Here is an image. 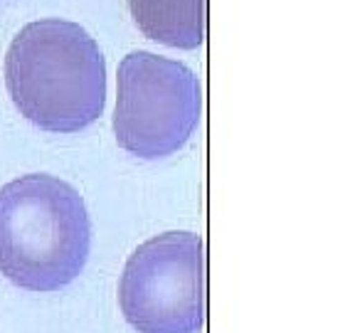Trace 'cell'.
<instances>
[{"label": "cell", "mask_w": 355, "mask_h": 333, "mask_svg": "<svg viewBox=\"0 0 355 333\" xmlns=\"http://www.w3.org/2000/svg\"><path fill=\"white\" fill-rule=\"evenodd\" d=\"M202 92L188 65L148 50L119 62L114 133L126 153L158 161L190 141L200 123Z\"/></svg>", "instance_id": "cell-3"}, {"label": "cell", "mask_w": 355, "mask_h": 333, "mask_svg": "<svg viewBox=\"0 0 355 333\" xmlns=\"http://www.w3.org/2000/svg\"><path fill=\"white\" fill-rule=\"evenodd\" d=\"M92 222L84 198L50 173L0 188V274L25 291L50 294L84 272Z\"/></svg>", "instance_id": "cell-2"}, {"label": "cell", "mask_w": 355, "mask_h": 333, "mask_svg": "<svg viewBox=\"0 0 355 333\" xmlns=\"http://www.w3.org/2000/svg\"><path fill=\"white\" fill-rule=\"evenodd\" d=\"M133 22L153 42L198 50L207 33V0H128Z\"/></svg>", "instance_id": "cell-5"}, {"label": "cell", "mask_w": 355, "mask_h": 333, "mask_svg": "<svg viewBox=\"0 0 355 333\" xmlns=\"http://www.w3.org/2000/svg\"><path fill=\"white\" fill-rule=\"evenodd\" d=\"M119 306L139 333H198L205 323V244L171 230L139 244L119 279Z\"/></svg>", "instance_id": "cell-4"}, {"label": "cell", "mask_w": 355, "mask_h": 333, "mask_svg": "<svg viewBox=\"0 0 355 333\" xmlns=\"http://www.w3.org/2000/svg\"><path fill=\"white\" fill-rule=\"evenodd\" d=\"M6 87L30 123L50 133H77L104 114L106 62L82 25L40 17L8 47Z\"/></svg>", "instance_id": "cell-1"}]
</instances>
